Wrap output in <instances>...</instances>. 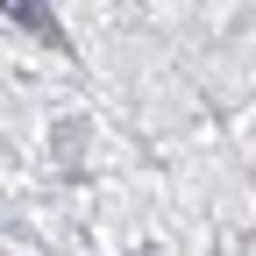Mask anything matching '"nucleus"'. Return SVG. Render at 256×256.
<instances>
[{
	"instance_id": "f257e3e1",
	"label": "nucleus",
	"mask_w": 256,
	"mask_h": 256,
	"mask_svg": "<svg viewBox=\"0 0 256 256\" xmlns=\"http://www.w3.org/2000/svg\"><path fill=\"white\" fill-rule=\"evenodd\" d=\"M8 14H14L22 28H36V36H57V22H50V8H43V0H8Z\"/></svg>"
}]
</instances>
